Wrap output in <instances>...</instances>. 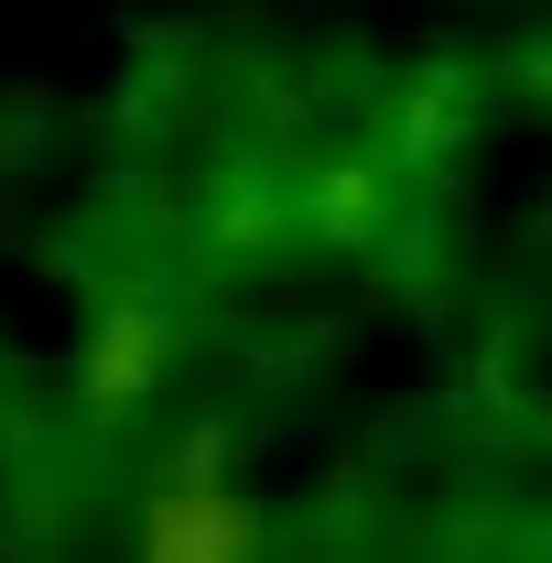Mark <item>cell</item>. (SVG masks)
<instances>
[{"instance_id": "obj_1", "label": "cell", "mask_w": 552, "mask_h": 563, "mask_svg": "<svg viewBox=\"0 0 552 563\" xmlns=\"http://www.w3.org/2000/svg\"><path fill=\"white\" fill-rule=\"evenodd\" d=\"M141 563H250V520L217 488H174L141 520Z\"/></svg>"}]
</instances>
